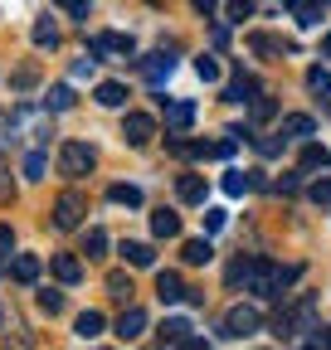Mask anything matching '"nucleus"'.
Masks as SVG:
<instances>
[{"label": "nucleus", "instance_id": "obj_1", "mask_svg": "<svg viewBox=\"0 0 331 350\" xmlns=\"http://www.w3.org/2000/svg\"><path fill=\"white\" fill-rule=\"evenodd\" d=\"M259 326H263V312H259V306H248V301H239V306H229L220 336L224 340H248V336H259Z\"/></svg>", "mask_w": 331, "mask_h": 350}, {"label": "nucleus", "instance_id": "obj_2", "mask_svg": "<svg viewBox=\"0 0 331 350\" xmlns=\"http://www.w3.org/2000/svg\"><path fill=\"white\" fill-rule=\"evenodd\" d=\"M93 165H98V156H93L88 142H64V146H59V170L73 175V180H78V175H88Z\"/></svg>", "mask_w": 331, "mask_h": 350}, {"label": "nucleus", "instance_id": "obj_3", "mask_svg": "<svg viewBox=\"0 0 331 350\" xmlns=\"http://www.w3.org/2000/svg\"><path fill=\"white\" fill-rule=\"evenodd\" d=\"M151 137H156V117H146V112H127L122 117V142L127 146H151Z\"/></svg>", "mask_w": 331, "mask_h": 350}, {"label": "nucleus", "instance_id": "obj_4", "mask_svg": "<svg viewBox=\"0 0 331 350\" xmlns=\"http://www.w3.org/2000/svg\"><path fill=\"white\" fill-rule=\"evenodd\" d=\"M88 54H93V59H107V54L132 59L137 44H132V34H93V39H88Z\"/></svg>", "mask_w": 331, "mask_h": 350}, {"label": "nucleus", "instance_id": "obj_5", "mask_svg": "<svg viewBox=\"0 0 331 350\" xmlns=\"http://www.w3.org/2000/svg\"><path fill=\"white\" fill-rule=\"evenodd\" d=\"M83 214H88V204H83L78 190L59 195V200H54V229H78V224H83Z\"/></svg>", "mask_w": 331, "mask_h": 350}, {"label": "nucleus", "instance_id": "obj_6", "mask_svg": "<svg viewBox=\"0 0 331 350\" xmlns=\"http://www.w3.org/2000/svg\"><path fill=\"white\" fill-rule=\"evenodd\" d=\"M161 107H166V131H185L195 122V103L185 98H161Z\"/></svg>", "mask_w": 331, "mask_h": 350}, {"label": "nucleus", "instance_id": "obj_7", "mask_svg": "<svg viewBox=\"0 0 331 350\" xmlns=\"http://www.w3.org/2000/svg\"><path fill=\"white\" fill-rule=\"evenodd\" d=\"M156 297H161L166 306H176V301L190 297V287L181 282V273H156Z\"/></svg>", "mask_w": 331, "mask_h": 350}, {"label": "nucleus", "instance_id": "obj_8", "mask_svg": "<svg viewBox=\"0 0 331 350\" xmlns=\"http://www.w3.org/2000/svg\"><path fill=\"white\" fill-rule=\"evenodd\" d=\"M282 137H287V142H307V137H317V122H312L307 112H287V117H282Z\"/></svg>", "mask_w": 331, "mask_h": 350}, {"label": "nucleus", "instance_id": "obj_9", "mask_svg": "<svg viewBox=\"0 0 331 350\" xmlns=\"http://www.w3.org/2000/svg\"><path fill=\"white\" fill-rule=\"evenodd\" d=\"M5 262H10V278H15V282H25V287L39 282V258H34V253H15V258H5Z\"/></svg>", "mask_w": 331, "mask_h": 350}, {"label": "nucleus", "instance_id": "obj_10", "mask_svg": "<svg viewBox=\"0 0 331 350\" xmlns=\"http://www.w3.org/2000/svg\"><path fill=\"white\" fill-rule=\"evenodd\" d=\"M142 331H146V312L142 306H127V312L117 317V340H137Z\"/></svg>", "mask_w": 331, "mask_h": 350}, {"label": "nucleus", "instance_id": "obj_11", "mask_svg": "<svg viewBox=\"0 0 331 350\" xmlns=\"http://www.w3.org/2000/svg\"><path fill=\"white\" fill-rule=\"evenodd\" d=\"M176 195H181L185 204H204L210 185H204V175H181V180H176Z\"/></svg>", "mask_w": 331, "mask_h": 350}, {"label": "nucleus", "instance_id": "obj_12", "mask_svg": "<svg viewBox=\"0 0 331 350\" xmlns=\"http://www.w3.org/2000/svg\"><path fill=\"white\" fill-rule=\"evenodd\" d=\"M117 253L127 258L132 268H151V262H156V248H151V243H142V239H127V243H122Z\"/></svg>", "mask_w": 331, "mask_h": 350}, {"label": "nucleus", "instance_id": "obj_13", "mask_svg": "<svg viewBox=\"0 0 331 350\" xmlns=\"http://www.w3.org/2000/svg\"><path fill=\"white\" fill-rule=\"evenodd\" d=\"M326 165H331V151H326L321 142H312V137H307V146H302V165H297V170H302V175H312V170H326Z\"/></svg>", "mask_w": 331, "mask_h": 350}, {"label": "nucleus", "instance_id": "obj_14", "mask_svg": "<svg viewBox=\"0 0 331 350\" xmlns=\"http://www.w3.org/2000/svg\"><path fill=\"white\" fill-rule=\"evenodd\" d=\"M151 234L156 239H181V214L176 209H156L151 214Z\"/></svg>", "mask_w": 331, "mask_h": 350}, {"label": "nucleus", "instance_id": "obj_15", "mask_svg": "<svg viewBox=\"0 0 331 350\" xmlns=\"http://www.w3.org/2000/svg\"><path fill=\"white\" fill-rule=\"evenodd\" d=\"M171 68H176V59L166 54V49H161V54H146V59H142V73H146V83H161V78H171Z\"/></svg>", "mask_w": 331, "mask_h": 350}, {"label": "nucleus", "instance_id": "obj_16", "mask_svg": "<svg viewBox=\"0 0 331 350\" xmlns=\"http://www.w3.org/2000/svg\"><path fill=\"white\" fill-rule=\"evenodd\" d=\"M54 278H59V282H68V287H73V282H78V278H83V262H78V258H73V253H59V258H54Z\"/></svg>", "mask_w": 331, "mask_h": 350}, {"label": "nucleus", "instance_id": "obj_17", "mask_svg": "<svg viewBox=\"0 0 331 350\" xmlns=\"http://www.w3.org/2000/svg\"><path fill=\"white\" fill-rule=\"evenodd\" d=\"M103 326H107V321H103V312H83V317L73 321L78 340H98V336H103Z\"/></svg>", "mask_w": 331, "mask_h": 350}, {"label": "nucleus", "instance_id": "obj_18", "mask_svg": "<svg viewBox=\"0 0 331 350\" xmlns=\"http://www.w3.org/2000/svg\"><path fill=\"white\" fill-rule=\"evenodd\" d=\"M107 200H112V204H127V209H142V190H137V185H127V180L107 185Z\"/></svg>", "mask_w": 331, "mask_h": 350}, {"label": "nucleus", "instance_id": "obj_19", "mask_svg": "<svg viewBox=\"0 0 331 350\" xmlns=\"http://www.w3.org/2000/svg\"><path fill=\"white\" fill-rule=\"evenodd\" d=\"M156 336H161V345H185V336H190V321H185V317H171V321H166Z\"/></svg>", "mask_w": 331, "mask_h": 350}, {"label": "nucleus", "instance_id": "obj_20", "mask_svg": "<svg viewBox=\"0 0 331 350\" xmlns=\"http://www.w3.org/2000/svg\"><path fill=\"white\" fill-rule=\"evenodd\" d=\"M181 258L190 262V268H200V262H210V258H215V248H210V239H190V243L181 248Z\"/></svg>", "mask_w": 331, "mask_h": 350}, {"label": "nucleus", "instance_id": "obj_21", "mask_svg": "<svg viewBox=\"0 0 331 350\" xmlns=\"http://www.w3.org/2000/svg\"><path fill=\"white\" fill-rule=\"evenodd\" d=\"M248 117H254V122H273L278 117V103L268 93H254V98H248Z\"/></svg>", "mask_w": 331, "mask_h": 350}, {"label": "nucleus", "instance_id": "obj_22", "mask_svg": "<svg viewBox=\"0 0 331 350\" xmlns=\"http://www.w3.org/2000/svg\"><path fill=\"white\" fill-rule=\"evenodd\" d=\"M103 107H127V88L122 83H98V93H93Z\"/></svg>", "mask_w": 331, "mask_h": 350}, {"label": "nucleus", "instance_id": "obj_23", "mask_svg": "<svg viewBox=\"0 0 331 350\" xmlns=\"http://www.w3.org/2000/svg\"><path fill=\"white\" fill-rule=\"evenodd\" d=\"M248 190H254V175H248V170H229V175H224V195H229V200H239V195H248Z\"/></svg>", "mask_w": 331, "mask_h": 350}, {"label": "nucleus", "instance_id": "obj_24", "mask_svg": "<svg viewBox=\"0 0 331 350\" xmlns=\"http://www.w3.org/2000/svg\"><path fill=\"white\" fill-rule=\"evenodd\" d=\"M44 107H49V112H68V107H73V88H68V83H54L49 98H44Z\"/></svg>", "mask_w": 331, "mask_h": 350}, {"label": "nucleus", "instance_id": "obj_25", "mask_svg": "<svg viewBox=\"0 0 331 350\" xmlns=\"http://www.w3.org/2000/svg\"><path fill=\"white\" fill-rule=\"evenodd\" d=\"M254 93H259V83H254V78H243V73H239V78L224 88V98H229V103H248Z\"/></svg>", "mask_w": 331, "mask_h": 350}, {"label": "nucleus", "instance_id": "obj_26", "mask_svg": "<svg viewBox=\"0 0 331 350\" xmlns=\"http://www.w3.org/2000/svg\"><path fill=\"white\" fill-rule=\"evenodd\" d=\"M293 15H297V25H302V29L321 25V5H317V0H297V5H293Z\"/></svg>", "mask_w": 331, "mask_h": 350}, {"label": "nucleus", "instance_id": "obj_27", "mask_svg": "<svg viewBox=\"0 0 331 350\" xmlns=\"http://www.w3.org/2000/svg\"><path fill=\"white\" fill-rule=\"evenodd\" d=\"M34 83H39V68H34V64H20V68L10 73V88H15V93H29Z\"/></svg>", "mask_w": 331, "mask_h": 350}, {"label": "nucleus", "instance_id": "obj_28", "mask_svg": "<svg viewBox=\"0 0 331 350\" xmlns=\"http://www.w3.org/2000/svg\"><path fill=\"white\" fill-rule=\"evenodd\" d=\"M29 39L39 44V49H54V44H59V29H54L49 20H34V29H29Z\"/></svg>", "mask_w": 331, "mask_h": 350}, {"label": "nucleus", "instance_id": "obj_29", "mask_svg": "<svg viewBox=\"0 0 331 350\" xmlns=\"http://www.w3.org/2000/svg\"><path fill=\"white\" fill-rule=\"evenodd\" d=\"M273 336H278V340H297V321H293V312H287V306L273 317Z\"/></svg>", "mask_w": 331, "mask_h": 350}, {"label": "nucleus", "instance_id": "obj_30", "mask_svg": "<svg viewBox=\"0 0 331 350\" xmlns=\"http://www.w3.org/2000/svg\"><path fill=\"white\" fill-rule=\"evenodd\" d=\"M195 73H200L204 83H220V78H224V68H220L215 54H200V59H195Z\"/></svg>", "mask_w": 331, "mask_h": 350}, {"label": "nucleus", "instance_id": "obj_31", "mask_svg": "<svg viewBox=\"0 0 331 350\" xmlns=\"http://www.w3.org/2000/svg\"><path fill=\"white\" fill-rule=\"evenodd\" d=\"M307 88H312V93H321V98L331 103V73H326V68H307Z\"/></svg>", "mask_w": 331, "mask_h": 350}, {"label": "nucleus", "instance_id": "obj_32", "mask_svg": "<svg viewBox=\"0 0 331 350\" xmlns=\"http://www.w3.org/2000/svg\"><path fill=\"white\" fill-rule=\"evenodd\" d=\"M83 253H88V258H103V253H107V234H103V229H88V239H83Z\"/></svg>", "mask_w": 331, "mask_h": 350}, {"label": "nucleus", "instance_id": "obj_33", "mask_svg": "<svg viewBox=\"0 0 331 350\" xmlns=\"http://www.w3.org/2000/svg\"><path fill=\"white\" fill-rule=\"evenodd\" d=\"M44 170H49L44 151H29V156H25V175H29V180H44Z\"/></svg>", "mask_w": 331, "mask_h": 350}, {"label": "nucleus", "instance_id": "obj_34", "mask_svg": "<svg viewBox=\"0 0 331 350\" xmlns=\"http://www.w3.org/2000/svg\"><path fill=\"white\" fill-rule=\"evenodd\" d=\"M107 292H112L117 301H127V297H132V278H127V273H112V278H107Z\"/></svg>", "mask_w": 331, "mask_h": 350}, {"label": "nucleus", "instance_id": "obj_35", "mask_svg": "<svg viewBox=\"0 0 331 350\" xmlns=\"http://www.w3.org/2000/svg\"><path fill=\"white\" fill-rule=\"evenodd\" d=\"M307 195H312V204H326V209H331V175H326V180H312Z\"/></svg>", "mask_w": 331, "mask_h": 350}, {"label": "nucleus", "instance_id": "obj_36", "mask_svg": "<svg viewBox=\"0 0 331 350\" xmlns=\"http://www.w3.org/2000/svg\"><path fill=\"white\" fill-rule=\"evenodd\" d=\"M39 312L59 317V312H64V292H39Z\"/></svg>", "mask_w": 331, "mask_h": 350}, {"label": "nucleus", "instance_id": "obj_37", "mask_svg": "<svg viewBox=\"0 0 331 350\" xmlns=\"http://www.w3.org/2000/svg\"><path fill=\"white\" fill-rule=\"evenodd\" d=\"M248 49H254V54H278V39H268V34H248Z\"/></svg>", "mask_w": 331, "mask_h": 350}, {"label": "nucleus", "instance_id": "obj_38", "mask_svg": "<svg viewBox=\"0 0 331 350\" xmlns=\"http://www.w3.org/2000/svg\"><path fill=\"white\" fill-rule=\"evenodd\" d=\"M282 142H287V137H254V146H259L263 156H282Z\"/></svg>", "mask_w": 331, "mask_h": 350}, {"label": "nucleus", "instance_id": "obj_39", "mask_svg": "<svg viewBox=\"0 0 331 350\" xmlns=\"http://www.w3.org/2000/svg\"><path fill=\"white\" fill-rule=\"evenodd\" d=\"M297 185H302V170H287V175H282V180H278L273 190H278V195H293Z\"/></svg>", "mask_w": 331, "mask_h": 350}, {"label": "nucleus", "instance_id": "obj_40", "mask_svg": "<svg viewBox=\"0 0 331 350\" xmlns=\"http://www.w3.org/2000/svg\"><path fill=\"white\" fill-rule=\"evenodd\" d=\"M224 219H229L224 209H204V234H220V229H224Z\"/></svg>", "mask_w": 331, "mask_h": 350}, {"label": "nucleus", "instance_id": "obj_41", "mask_svg": "<svg viewBox=\"0 0 331 350\" xmlns=\"http://www.w3.org/2000/svg\"><path fill=\"white\" fill-rule=\"evenodd\" d=\"M59 5H64L68 15H78V20H88V10H93V0H59Z\"/></svg>", "mask_w": 331, "mask_h": 350}, {"label": "nucleus", "instance_id": "obj_42", "mask_svg": "<svg viewBox=\"0 0 331 350\" xmlns=\"http://www.w3.org/2000/svg\"><path fill=\"white\" fill-rule=\"evenodd\" d=\"M254 15V0H229V20H248Z\"/></svg>", "mask_w": 331, "mask_h": 350}, {"label": "nucleus", "instance_id": "obj_43", "mask_svg": "<svg viewBox=\"0 0 331 350\" xmlns=\"http://www.w3.org/2000/svg\"><path fill=\"white\" fill-rule=\"evenodd\" d=\"M10 248H15V234H10V224H0V258H10Z\"/></svg>", "mask_w": 331, "mask_h": 350}, {"label": "nucleus", "instance_id": "obj_44", "mask_svg": "<svg viewBox=\"0 0 331 350\" xmlns=\"http://www.w3.org/2000/svg\"><path fill=\"white\" fill-rule=\"evenodd\" d=\"M93 64H98V59H78V64H73V78H93Z\"/></svg>", "mask_w": 331, "mask_h": 350}, {"label": "nucleus", "instance_id": "obj_45", "mask_svg": "<svg viewBox=\"0 0 331 350\" xmlns=\"http://www.w3.org/2000/svg\"><path fill=\"white\" fill-rule=\"evenodd\" d=\"M190 5H195L200 15H215V5H220V0H190Z\"/></svg>", "mask_w": 331, "mask_h": 350}, {"label": "nucleus", "instance_id": "obj_46", "mask_svg": "<svg viewBox=\"0 0 331 350\" xmlns=\"http://www.w3.org/2000/svg\"><path fill=\"white\" fill-rule=\"evenodd\" d=\"M321 49H326V59H331V34H326V39H321Z\"/></svg>", "mask_w": 331, "mask_h": 350}, {"label": "nucleus", "instance_id": "obj_47", "mask_svg": "<svg viewBox=\"0 0 331 350\" xmlns=\"http://www.w3.org/2000/svg\"><path fill=\"white\" fill-rule=\"evenodd\" d=\"M321 345H331V326H326V331H321Z\"/></svg>", "mask_w": 331, "mask_h": 350}, {"label": "nucleus", "instance_id": "obj_48", "mask_svg": "<svg viewBox=\"0 0 331 350\" xmlns=\"http://www.w3.org/2000/svg\"><path fill=\"white\" fill-rule=\"evenodd\" d=\"M282 5H297V0H282Z\"/></svg>", "mask_w": 331, "mask_h": 350}, {"label": "nucleus", "instance_id": "obj_49", "mask_svg": "<svg viewBox=\"0 0 331 350\" xmlns=\"http://www.w3.org/2000/svg\"><path fill=\"white\" fill-rule=\"evenodd\" d=\"M317 5H321V10H326V0H317Z\"/></svg>", "mask_w": 331, "mask_h": 350}]
</instances>
